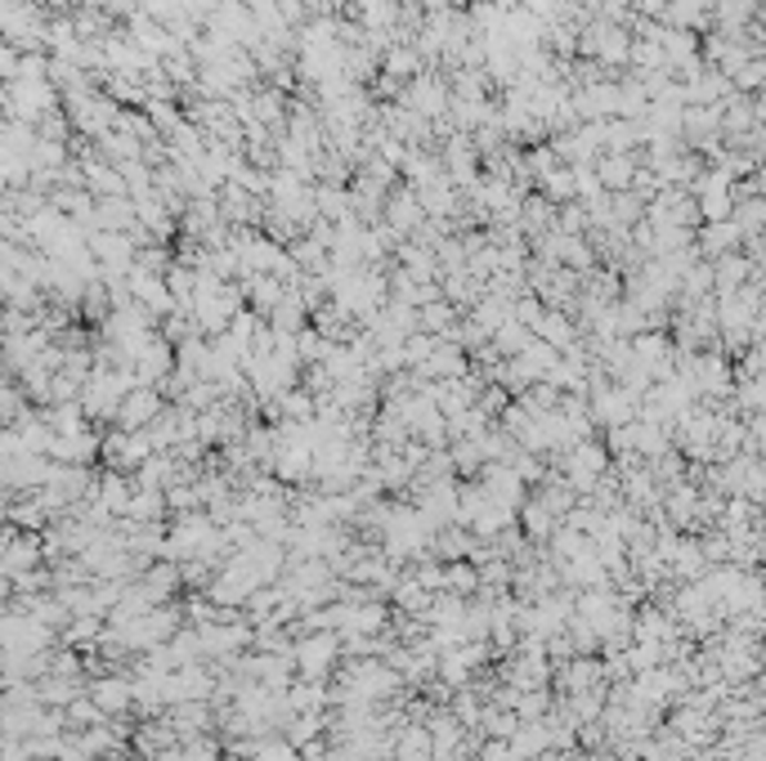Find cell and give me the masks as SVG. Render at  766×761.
Returning a JSON list of instances; mask_svg holds the SVG:
<instances>
[{
  "instance_id": "1",
  "label": "cell",
  "mask_w": 766,
  "mask_h": 761,
  "mask_svg": "<svg viewBox=\"0 0 766 761\" xmlns=\"http://www.w3.org/2000/svg\"><path fill=\"white\" fill-rule=\"evenodd\" d=\"M300 664H305L309 677H318L327 664H333V640H327V636H323V640H309V645L300 649Z\"/></svg>"
},
{
  "instance_id": "2",
  "label": "cell",
  "mask_w": 766,
  "mask_h": 761,
  "mask_svg": "<svg viewBox=\"0 0 766 761\" xmlns=\"http://www.w3.org/2000/svg\"><path fill=\"white\" fill-rule=\"evenodd\" d=\"M94 699H99V708H108V712H118V708H126L131 690H126L122 681H108V686H99V690H94Z\"/></svg>"
}]
</instances>
